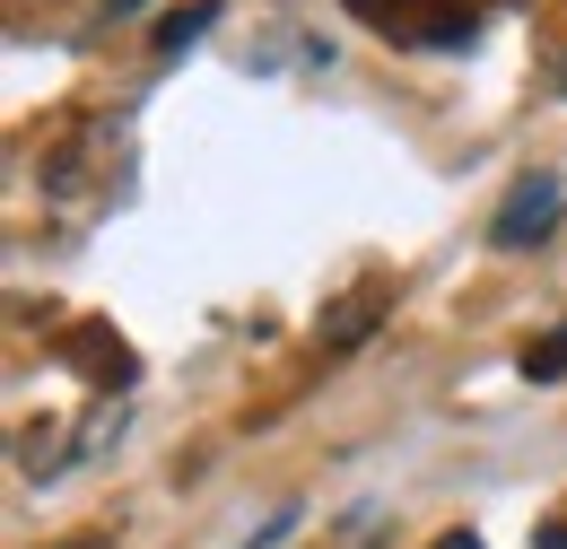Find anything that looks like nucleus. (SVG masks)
Returning <instances> with one entry per match:
<instances>
[{"label":"nucleus","mask_w":567,"mask_h":549,"mask_svg":"<svg viewBox=\"0 0 567 549\" xmlns=\"http://www.w3.org/2000/svg\"><path fill=\"white\" fill-rule=\"evenodd\" d=\"M567 218V184L559 175H524L515 193H506V209L489 218V245H506V253H524V245H542V236H559Z\"/></svg>","instance_id":"f257e3e1"},{"label":"nucleus","mask_w":567,"mask_h":549,"mask_svg":"<svg viewBox=\"0 0 567 549\" xmlns=\"http://www.w3.org/2000/svg\"><path fill=\"white\" fill-rule=\"evenodd\" d=\"M210 18H218V0H202V9H184V18H166V27H157V44H184V35H202Z\"/></svg>","instance_id":"f03ea898"},{"label":"nucleus","mask_w":567,"mask_h":549,"mask_svg":"<svg viewBox=\"0 0 567 549\" xmlns=\"http://www.w3.org/2000/svg\"><path fill=\"white\" fill-rule=\"evenodd\" d=\"M567 366V332H550L542 349H524V375H559Z\"/></svg>","instance_id":"7ed1b4c3"},{"label":"nucleus","mask_w":567,"mask_h":549,"mask_svg":"<svg viewBox=\"0 0 567 549\" xmlns=\"http://www.w3.org/2000/svg\"><path fill=\"white\" fill-rule=\"evenodd\" d=\"M280 532H288V515H280V524H271V532H254V541H245V549H271V541H280Z\"/></svg>","instance_id":"20e7f679"},{"label":"nucleus","mask_w":567,"mask_h":549,"mask_svg":"<svg viewBox=\"0 0 567 549\" xmlns=\"http://www.w3.org/2000/svg\"><path fill=\"white\" fill-rule=\"evenodd\" d=\"M542 549H567V524H542Z\"/></svg>","instance_id":"39448f33"},{"label":"nucleus","mask_w":567,"mask_h":549,"mask_svg":"<svg viewBox=\"0 0 567 549\" xmlns=\"http://www.w3.org/2000/svg\"><path fill=\"white\" fill-rule=\"evenodd\" d=\"M436 549H481V541H472V532H445V541H436Z\"/></svg>","instance_id":"423d86ee"},{"label":"nucleus","mask_w":567,"mask_h":549,"mask_svg":"<svg viewBox=\"0 0 567 549\" xmlns=\"http://www.w3.org/2000/svg\"><path fill=\"white\" fill-rule=\"evenodd\" d=\"M79 549H96V541H79Z\"/></svg>","instance_id":"0eeeda50"}]
</instances>
